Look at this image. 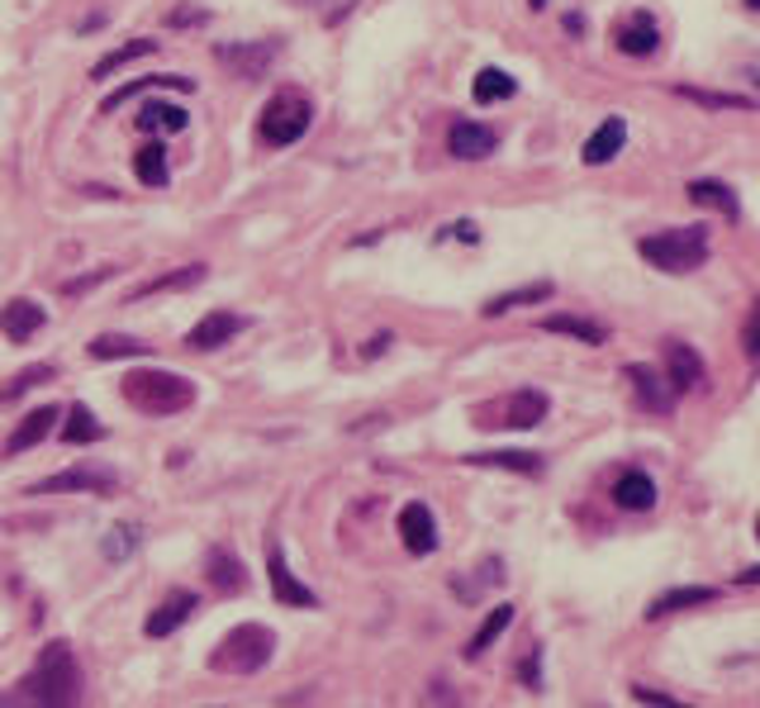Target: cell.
Listing matches in <instances>:
<instances>
[{
    "mask_svg": "<svg viewBox=\"0 0 760 708\" xmlns=\"http://www.w3.org/2000/svg\"><path fill=\"white\" fill-rule=\"evenodd\" d=\"M0 708H81V666L67 642H48L34 671L10 689Z\"/></svg>",
    "mask_w": 760,
    "mask_h": 708,
    "instance_id": "obj_1",
    "label": "cell"
},
{
    "mask_svg": "<svg viewBox=\"0 0 760 708\" xmlns=\"http://www.w3.org/2000/svg\"><path fill=\"white\" fill-rule=\"evenodd\" d=\"M124 400L134 404L138 414H148V418H167V414H177V409H191L195 404V385L185 381V375L177 371H128L124 375Z\"/></svg>",
    "mask_w": 760,
    "mask_h": 708,
    "instance_id": "obj_2",
    "label": "cell"
},
{
    "mask_svg": "<svg viewBox=\"0 0 760 708\" xmlns=\"http://www.w3.org/2000/svg\"><path fill=\"white\" fill-rule=\"evenodd\" d=\"M637 252L647 257L656 271H699L708 262V228L704 224H684V228H666V234H651L637 243Z\"/></svg>",
    "mask_w": 760,
    "mask_h": 708,
    "instance_id": "obj_3",
    "label": "cell"
},
{
    "mask_svg": "<svg viewBox=\"0 0 760 708\" xmlns=\"http://www.w3.org/2000/svg\"><path fill=\"white\" fill-rule=\"evenodd\" d=\"M309 120H314V105L309 95L299 91H276L257 114V138L266 143V148H291L309 134Z\"/></svg>",
    "mask_w": 760,
    "mask_h": 708,
    "instance_id": "obj_4",
    "label": "cell"
},
{
    "mask_svg": "<svg viewBox=\"0 0 760 708\" xmlns=\"http://www.w3.org/2000/svg\"><path fill=\"white\" fill-rule=\"evenodd\" d=\"M271 652H276V632H271L266 623H242L214 647L209 666L224 671V675H252V671L266 666Z\"/></svg>",
    "mask_w": 760,
    "mask_h": 708,
    "instance_id": "obj_5",
    "label": "cell"
},
{
    "mask_svg": "<svg viewBox=\"0 0 760 708\" xmlns=\"http://www.w3.org/2000/svg\"><path fill=\"white\" fill-rule=\"evenodd\" d=\"M547 395L542 390H513V395L495 400V404H480L476 409V424L480 428H537L547 418Z\"/></svg>",
    "mask_w": 760,
    "mask_h": 708,
    "instance_id": "obj_6",
    "label": "cell"
},
{
    "mask_svg": "<svg viewBox=\"0 0 760 708\" xmlns=\"http://www.w3.org/2000/svg\"><path fill=\"white\" fill-rule=\"evenodd\" d=\"M281 43L276 38H262V43H224V48H214V57L234 71V77H262V71L276 63Z\"/></svg>",
    "mask_w": 760,
    "mask_h": 708,
    "instance_id": "obj_7",
    "label": "cell"
},
{
    "mask_svg": "<svg viewBox=\"0 0 760 708\" xmlns=\"http://www.w3.org/2000/svg\"><path fill=\"white\" fill-rule=\"evenodd\" d=\"M666 367H670V390H676V395H699V390H708V367L690 342H670Z\"/></svg>",
    "mask_w": 760,
    "mask_h": 708,
    "instance_id": "obj_8",
    "label": "cell"
},
{
    "mask_svg": "<svg viewBox=\"0 0 760 708\" xmlns=\"http://www.w3.org/2000/svg\"><path fill=\"white\" fill-rule=\"evenodd\" d=\"M399 542H405L413 557L438 552V524H433V509H428V504L413 499L399 509Z\"/></svg>",
    "mask_w": 760,
    "mask_h": 708,
    "instance_id": "obj_9",
    "label": "cell"
},
{
    "mask_svg": "<svg viewBox=\"0 0 760 708\" xmlns=\"http://www.w3.org/2000/svg\"><path fill=\"white\" fill-rule=\"evenodd\" d=\"M495 148H499V134L476 124V120H456L452 134H447V153L456 162H480V157H490Z\"/></svg>",
    "mask_w": 760,
    "mask_h": 708,
    "instance_id": "obj_10",
    "label": "cell"
},
{
    "mask_svg": "<svg viewBox=\"0 0 760 708\" xmlns=\"http://www.w3.org/2000/svg\"><path fill=\"white\" fill-rule=\"evenodd\" d=\"M242 328H248V319H242V314H234V310H209L205 319H200L195 328H191V348L195 352H209V348H224L228 338H238Z\"/></svg>",
    "mask_w": 760,
    "mask_h": 708,
    "instance_id": "obj_11",
    "label": "cell"
},
{
    "mask_svg": "<svg viewBox=\"0 0 760 708\" xmlns=\"http://www.w3.org/2000/svg\"><path fill=\"white\" fill-rule=\"evenodd\" d=\"M613 43H619V53H627V57H651L656 48H661V29H656V20H651L647 10H633L619 24Z\"/></svg>",
    "mask_w": 760,
    "mask_h": 708,
    "instance_id": "obj_12",
    "label": "cell"
},
{
    "mask_svg": "<svg viewBox=\"0 0 760 708\" xmlns=\"http://www.w3.org/2000/svg\"><path fill=\"white\" fill-rule=\"evenodd\" d=\"M266 575H271V595H276L281 604H291V609H314V604H319V599H314V589H305L291 575V566H285V557H281L276 542L266 547Z\"/></svg>",
    "mask_w": 760,
    "mask_h": 708,
    "instance_id": "obj_13",
    "label": "cell"
},
{
    "mask_svg": "<svg viewBox=\"0 0 760 708\" xmlns=\"http://www.w3.org/2000/svg\"><path fill=\"white\" fill-rule=\"evenodd\" d=\"M623 143H627V120H623V114H609V120L599 124L590 138H585V167L613 162V157L623 153Z\"/></svg>",
    "mask_w": 760,
    "mask_h": 708,
    "instance_id": "obj_14",
    "label": "cell"
},
{
    "mask_svg": "<svg viewBox=\"0 0 760 708\" xmlns=\"http://www.w3.org/2000/svg\"><path fill=\"white\" fill-rule=\"evenodd\" d=\"M43 324H48V314H43V305H34V300H10V305L0 310V334L10 342L34 338Z\"/></svg>",
    "mask_w": 760,
    "mask_h": 708,
    "instance_id": "obj_15",
    "label": "cell"
},
{
    "mask_svg": "<svg viewBox=\"0 0 760 708\" xmlns=\"http://www.w3.org/2000/svg\"><path fill=\"white\" fill-rule=\"evenodd\" d=\"M623 375L627 381H633V390L642 395V404H647V409H656V414H670V404H676V390H670L661 375H656L651 367H642V361H627L623 367Z\"/></svg>",
    "mask_w": 760,
    "mask_h": 708,
    "instance_id": "obj_16",
    "label": "cell"
},
{
    "mask_svg": "<svg viewBox=\"0 0 760 708\" xmlns=\"http://www.w3.org/2000/svg\"><path fill=\"white\" fill-rule=\"evenodd\" d=\"M57 418H63V409H53V404H43V409L24 414V424L14 428V432H10V442H5V457H20V452H29V447H38V442L53 432Z\"/></svg>",
    "mask_w": 760,
    "mask_h": 708,
    "instance_id": "obj_17",
    "label": "cell"
},
{
    "mask_svg": "<svg viewBox=\"0 0 760 708\" xmlns=\"http://www.w3.org/2000/svg\"><path fill=\"white\" fill-rule=\"evenodd\" d=\"M71 490H95V495H105V490H114V475L110 471H63V475L38 481L34 495H71Z\"/></svg>",
    "mask_w": 760,
    "mask_h": 708,
    "instance_id": "obj_18",
    "label": "cell"
},
{
    "mask_svg": "<svg viewBox=\"0 0 760 708\" xmlns=\"http://www.w3.org/2000/svg\"><path fill=\"white\" fill-rule=\"evenodd\" d=\"M613 504H619V509H627V514H647L651 504H656L651 475H647V471H623L619 485H613Z\"/></svg>",
    "mask_w": 760,
    "mask_h": 708,
    "instance_id": "obj_19",
    "label": "cell"
},
{
    "mask_svg": "<svg viewBox=\"0 0 760 708\" xmlns=\"http://www.w3.org/2000/svg\"><path fill=\"white\" fill-rule=\"evenodd\" d=\"M205 575H209L214 595H242V589H248V571H242V561L228 552V547H214Z\"/></svg>",
    "mask_w": 760,
    "mask_h": 708,
    "instance_id": "obj_20",
    "label": "cell"
},
{
    "mask_svg": "<svg viewBox=\"0 0 760 708\" xmlns=\"http://www.w3.org/2000/svg\"><path fill=\"white\" fill-rule=\"evenodd\" d=\"M205 281V262H191V267H181V271H167V277H152V281H143L134 295H128V305H138V300H152V295H167V291H191V285Z\"/></svg>",
    "mask_w": 760,
    "mask_h": 708,
    "instance_id": "obj_21",
    "label": "cell"
},
{
    "mask_svg": "<svg viewBox=\"0 0 760 708\" xmlns=\"http://www.w3.org/2000/svg\"><path fill=\"white\" fill-rule=\"evenodd\" d=\"M542 334H562V338L590 342V348L609 342V328L594 324V319H580V314H547V319H542Z\"/></svg>",
    "mask_w": 760,
    "mask_h": 708,
    "instance_id": "obj_22",
    "label": "cell"
},
{
    "mask_svg": "<svg viewBox=\"0 0 760 708\" xmlns=\"http://www.w3.org/2000/svg\"><path fill=\"white\" fill-rule=\"evenodd\" d=\"M138 128L143 134H181L185 110L171 105V100H148V105H138Z\"/></svg>",
    "mask_w": 760,
    "mask_h": 708,
    "instance_id": "obj_23",
    "label": "cell"
},
{
    "mask_svg": "<svg viewBox=\"0 0 760 708\" xmlns=\"http://www.w3.org/2000/svg\"><path fill=\"white\" fill-rule=\"evenodd\" d=\"M195 595H191V589H181V595H171L167 604H162V609H157L152 618H148V638H167V632H177L181 623H185V618H191L195 614Z\"/></svg>",
    "mask_w": 760,
    "mask_h": 708,
    "instance_id": "obj_24",
    "label": "cell"
},
{
    "mask_svg": "<svg viewBox=\"0 0 760 708\" xmlns=\"http://www.w3.org/2000/svg\"><path fill=\"white\" fill-rule=\"evenodd\" d=\"M690 200L704 210H718L723 220H737L741 205H737V191L727 181H690Z\"/></svg>",
    "mask_w": 760,
    "mask_h": 708,
    "instance_id": "obj_25",
    "label": "cell"
},
{
    "mask_svg": "<svg viewBox=\"0 0 760 708\" xmlns=\"http://www.w3.org/2000/svg\"><path fill=\"white\" fill-rule=\"evenodd\" d=\"M556 295V285L552 281H533V285H519V291H504V295H495L490 305H485V319H499V314H509V310H519V305H537V300H552Z\"/></svg>",
    "mask_w": 760,
    "mask_h": 708,
    "instance_id": "obj_26",
    "label": "cell"
},
{
    "mask_svg": "<svg viewBox=\"0 0 760 708\" xmlns=\"http://www.w3.org/2000/svg\"><path fill=\"white\" fill-rule=\"evenodd\" d=\"M100 438H105V428H100V418L86 409V404H71L63 414V442L86 447V442H100Z\"/></svg>",
    "mask_w": 760,
    "mask_h": 708,
    "instance_id": "obj_27",
    "label": "cell"
},
{
    "mask_svg": "<svg viewBox=\"0 0 760 708\" xmlns=\"http://www.w3.org/2000/svg\"><path fill=\"white\" fill-rule=\"evenodd\" d=\"M470 95H476L480 105H495V100L519 95V81H513L509 71H499V67H485V71H476V81H470Z\"/></svg>",
    "mask_w": 760,
    "mask_h": 708,
    "instance_id": "obj_28",
    "label": "cell"
},
{
    "mask_svg": "<svg viewBox=\"0 0 760 708\" xmlns=\"http://www.w3.org/2000/svg\"><path fill=\"white\" fill-rule=\"evenodd\" d=\"M91 361H124V357H148V342L128 338V334H100L91 338Z\"/></svg>",
    "mask_w": 760,
    "mask_h": 708,
    "instance_id": "obj_29",
    "label": "cell"
},
{
    "mask_svg": "<svg viewBox=\"0 0 760 708\" xmlns=\"http://www.w3.org/2000/svg\"><path fill=\"white\" fill-rule=\"evenodd\" d=\"M708 599H718V589H708V585H690V589H666L661 599H651L647 618H666V614H676V609H694V604H708Z\"/></svg>",
    "mask_w": 760,
    "mask_h": 708,
    "instance_id": "obj_30",
    "label": "cell"
},
{
    "mask_svg": "<svg viewBox=\"0 0 760 708\" xmlns=\"http://www.w3.org/2000/svg\"><path fill=\"white\" fill-rule=\"evenodd\" d=\"M134 177L143 186H152V191H157V186H167L171 171H167V148H162V143H143V148L134 153Z\"/></svg>",
    "mask_w": 760,
    "mask_h": 708,
    "instance_id": "obj_31",
    "label": "cell"
},
{
    "mask_svg": "<svg viewBox=\"0 0 760 708\" xmlns=\"http://www.w3.org/2000/svg\"><path fill=\"white\" fill-rule=\"evenodd\" d=\"M509 623H513V604H495L490 618H485V623H480V632L466 642V661H480L485 652H490V642H495V638H499V632H504Z\"/></svg>",
    "mask_w": 760,
    "mask_h": 708,
    "instance_id": "obj_32",
    "label": "cell"
},
{
    "mask_svg": "<svg viewBox=\"0 0 760 708\" xmlns=\"http://www.w3.org/2000/svg\"><path fill=\"white\" fill-rule=\"evenodd\" d=\"M466 461H470V467H499V471H519V475H542V457L537 452H476Z\"/></svg>",
    "mask_w": 760,
    "mask_h": 708,
    "instance_id": "obj_33",
    "label": "cell"
},
{
    "mask_svg": "<svg viewBox=\"0 0 760 708\" xmlns=\"http://www.w3.org/2000/svg\"><path fill=\"white\" fill-rule=\"evenodd\" d=\"M152 86H177V91H191V77H167V71H162V77H138V81H128V86H120V91H114V95H105V105H100V110H120L124 105V100H134L138 91H152Z\"/></svg>",
    "mask_w": 760,
    "mask_h": 708,
    "instance_id": "obj_34",
    "label": "cell"
},
{
    "mask_svg": "<svg viewBox=\"0 0 760 708\" xmlns=\"http://www.w3.org/2000/svg\"><path fill=\"white\" fill-rule=\"evenodd\" d=\"M152 48H157L152 38H134V43H124V48H114L110 57H100V63L91 67V77H95V81H105V77H114V71H120V67L134 63V57H148Z\"/></svg>",
    "mask_w": 760,
    "mask_h": 708,
    "instance_id": "obj_35",
    "label": "cell"
},
{
    "mask_svg": "<svg viewBox=\"0 0 760 708\" xmlns=\"http://www.w3.org/2000/svg\"><path fill=\"white\" fill-rule=\"evenodd\" d=\"M676 95L694 100V105L704 110H751L747 95H733V91H699V86H676Z\"/></svg>",
    "mask_w": 760,
    "mask_h": 708,
    "instance_id": "obj_36",
    "label": "cell"
},
{
    "mask_svg": "<svg viewBox=\"0 0 760 708\" xmlns=\"http://www.w3.org/2000/svg\"><path fill=\"white\" fill-rule=\"evenodd\" d=\"M43 381H53V367H48V361H38V367H24L20 375H10V385H5V390H0V404L20 400L24 390H34V385H43Z\"/></svg>",
    "mask_w": 760,
    "mask_h": 708,
    "instance_id": "obj_37",
    "label": "cell"
},
{
    "mask_svg": "<svg viewBox=\"0 0 760 708\" xmlns=\"http://www.w3.org/2000/svg\"><path fill=\"white\" fill-rule=\"evenodd\" d=\"M741 348H747V357L760 367V305L747 314V324H741Z\"/></svg>",
    "mask_w": 760,
    "mask_h": 708,
    "instance_id": "obj_38",
    "label": "cell"
},
{
    "mask_svg": "<svg viewBox=\"0 0 760 708\" xmlns=\"http://www.w3.org/2000/svg\"><path fill=\"white\" fill-rule=\"evenodd\" d=\"M633 699L647 704V708H690V704L670 699V695H661V689H647V685H633Z\"/></svg>",
    "mask_w": 760,
    "mask_h": 708,
    "instance_id": "obj_39",
    "label": "cell"
},
{
    "mask_svg": "<svg viewBox=\"0 0 760 708\" xmlns=\"http://www.w3.org/2000/svg\"><path fill=\"white\" fill-rule=\"evenodd\" d=\"M134 542H138V528L120 524V528H114V538H110V547H105V552H110V557H124V552H128V547H134Z\"/></svg>",
    "mask_w": 760,
    "mask_h": 708,
    "instance_id": "obj_40",
    "label": "cell"
},
{
    "mask_svg": "<svg viewBox=\"0 0 760 708\" xmlns=\"http://www.w3.org/2000/svg\"><path fill=\"white\" fill-rule=\"evenodd\" d=\"M519 681H523L528 689H542V652H533V656L523 661V666H519Z\"/></svg>",
    "mask_w": 760,
    "mask_h": 708,
    "instance_id": "obj_41",
    "label": "cell"
},
{
    "mask_svg": "<svg viewBox=\"0 0 760 708\" xmlns=\"http://www.w3.org/2000/svg\"><path fill=\"white\" fill-rule=\"evenodd\" d=\"M114 277V267H100V271H91V277H81V281H67L63 285V295H81L86 285H95V281H110Z\"/></svg>",
    "mask_w": 760,
    "mask_h": 708,
    "instance_id": "obj_42",
    "label": "cell"
},
{
    "mask_svg": "<svg viewBox=\"0 0 760 708\" xmlns=\"http://www.w3.org/2000/svg\"><path fill=\"white\" fill-rule=\"evenodd\" d=\"M200 20H205V10H171L167 14L171 29H185V24H200Z\"/></svg>",
    "mask_w": 760,
    "mask_h": 708,
    "instance_id": "obj_43",
    "label": "cell"
},
{
    "mask_svg": "<svg viewBox=\"0 0 760 708\" xmlns=\"http://www.w3.org/2000/svg\"><path fill=\"white\" fill-rule=\"evenodd\" d=\"M433 704H438V708H462V704H456V695H452V685H447V681H433Z\"/></svg>",
    "mask_w": 760,
    "mask_h": 708,
    "instance_id": "obj_44",
    "label": "cell"
},
{
    "mask_svg": "<svg viewBox=\"0 0 760 708\" xmlns=\"http://www.w3.org/2000/svg\"><path fill=\"white\" fill-rule=\"evenodd\" d=\"M385 348H390V334H381V338H371L366 348H362V357H381Z\"/></svg>",
    "mask_w": 760,
    "mask_h": 708,
    "instance_id": "obj_45",
    "label": "cell"
},
{
    "mask_svg": "<svg viewBox=\"0 0 760 708\" xmlns=\"http://www.w3.org/2000/svg\"><path fill=\"white\" fill-rule=\"evenodd\" d=\"M737 581H741V585H756V581H760V566H747V571L737 575Z\"/></svg>",
    "mask_w": 760,
    "mask_h": 708,
    "instance_id": "obj_46",
    "label": "cell"
},
{
    "mask_svg": "<svg viewBox=\"0 0 760 708\" xmlns=\"http://www.w3.org/2000/svg\"><path fill=\"white\" fill-rule=\"evenodd\" d=\"M747 10H760V0H747Z\"/></svg>",
    "mask_w": 760,
    "mask_h": 708,
    "instance_id": "obj_47",
    "label": "cell"
},
{
    "mask_svg": "<svg viewBox=\"0 0 760 708\" xmlns=\"http://www.w3.org/2000/svg\"><path fill=\"white\" fill-rule=\"evenodd\" d=\"M756 538H760V518H756Z\"/></svg>",
    "mask_w": 760,
    "mask_h": 708,
    "instance_id": "obj_48",
    "label": "cell"
},
{
    "mask_svg": "<svg viewBox=\"0 0 760 708\" xmlns=\"http://www.w3.org/2000/svg\"><path fill=\"white\" fill-rule=\"evenodd\" d=\"M756 81H760V77H756Z\"/></svg>",
    "mask_w": 760,
    "mask_h": 708,
    "instance_id": "obj_49",
    "label": "cell"
}]
</instances>
